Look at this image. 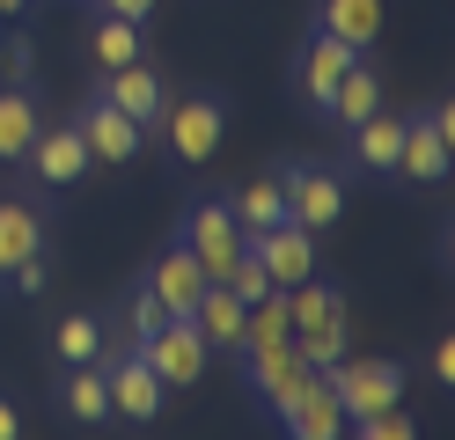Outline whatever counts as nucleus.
Listing matches in <instances>:
<instances>
[{"label":"nucleus","instance_id":"nucleus-27","mask_svg":"<svg viewBox=\"0 0 455 440\" xmlns=\"http://www.w3.org/2000/svg\"><path fill=\"white\" fill-rule=\"evenodd\" d=\"M96 59H103V67H132V59H140V22L110 15V22L96 29Z\"/></svg>","mask_w":455,"mask_h":440},{"label":"nucleus","instance_id":"nucleus-32","mask_svg":"<svg viewBox=\"0 0 455 440\" xmlns=\"http://www.w3.org/2000/svg\"><path fill=\"white\" fill-rule=\"evenodd\" d=\"M434 381H455V338L434 345Z\"/></svg>","mask_w":455,"mask_h":440},{"label":"nucleus","instance_id":"nucleus-6","mask_svg":"<svg viewBox=\"0 0 455 440\" xmlns=\"http://www.w3.org/2000/svg\"><path fill=\"white\" fill-rule=\"evenodd\" d=\"M287 184V220L294 228H338V213H346V184H338L331 169H301V176H279Z\"/></svg>","mask_w":455,"mask_h":440},{"label":"nucleus","instance_id":"nucleus-25","mask_svg":"<svg viewBox=\"0 0 455 440\" xmlns=\"http://www.w3.org/2000/svg\"><path fill=\"white\" fill-rule=\"evenodd\" d=\"M396 147H404V117H360V162L367 169H396Z\"/></svg>","mask_w":455,"mask_h":440},{"label":"nucleus","instance_id":"nucleus-10","mask_svg":"<svg viewBox=\"0 0 455 440\" xmlns=\"http://www.w3.org/2000/svg\"><path fill=\"white\" fill-rule=\"evenodd\" d=\"M74 132H81V147H89V162H132L140 155V125H132L118 103H96Z\"/></svg>","mask_w":455,"mask_h":440},{"label":"nucleus","instance_id":"nucleus-9","mask_svg":"<svg viewBox=\"0 0 455 440\" xmlns=\"http://www.w3.org/2000/svg\"><path fill=\"white\" fill-rule=\"evenodd\" d=\"M169 147H177V162H206L220 147V103L213 96H191L169 110Z\"/></svg>","mask_w":455,"mask_h":440},{"label":"nucleus","instance_id":"nucleus-29","mask_svg":"<svg viewBox=\"0 0 455 440\" xmlns=\"http://www.w3.org/2000/svg\"><path fill=\"white\" fill-rule=\"evenodd\" d=\"M353 440H419V426L404 411H367V419H353Z\"/></svg>","mask_w":455,"mask_h":440},{"label":"nucleus","instance_id":"nucleus-18","mask_svg":"<svg viewBox=\"0 0 455 440\" xmlns=\"http://www.w3.org/2000/svg\"><path fill=\"white\" fill-rule=\"evenodd\" d=\"M353 59H360L353 44H338V37H316V44L301 52V88H308L316 103H331V88L346 81V67H353Z\"/></svg>","mask_w":455,"mask_h":440},{"label":"nucleus","instance_id":"nucleus-15","mask_svg":"<svg viewBox=\"0 0 455 440\" xmlns=\"http://www.w3.org/2000/svg\"><path fill=\"white\" fill-rule=\"evenodd\" d=\"M323 37L367 52V44L382 37V0H323Z\"/></svg>","mask_w":455,"mask_h":440},{"label":"nucleus","instance_id":"nucleus-30","mask_svg":"<svg viewBox=\"0 0 455 440\" xmlns=\"http://www.w3.org/2000/svg\"><path fill=\"white\" fill-rule=\"evenodd\" d=\"M162 323H169V308L155 301V293H140V301H132V345H148V338L162 331Z\"/></svg>","mask_w":455,"mask_h":440},{"label":"nucleus","instance_id":"nucleus-11","mask_svg":"<svg viewBox=\"0 0 455 440\" xmlns=\"http://www.w3.org/2000/svg\"><path fill=\"white\" fill-rule=\"evenodd\" d=\"M103 103H118V110L132 117V125H155L169 96H162L155 67H140V59H132V67H110V88H103Z\"/></svg>","mask_w":455,"mask_h":440},{"label":"nucleus","instance_id":"nucleus-21","mask_svg":"<svg viewBox=\"0 0 455 440\" xmlns=\"http://www.w3.org/2000/svg\"><path fill=\"white\" fill-rule=\"evenodd\" d=\"M30 140H37V103L22 88H0V162L30 155Z\"/></svg>","mask_w":455,"mask_h":440},{"label":"nucleus","instance_id":"nucleus-16","mask_svg":"<svg viewBox=\"0 0 455 440\" xmlns=\"http://www.w3.org/2000/svg\"><path fill=\"white\" fill-rule=\"evenodd\" d=\"M396 169H404L411 184H441V176H448V132H434V125H404Z\"/></svg>","mask_w":455,"mask_h":440},{"label":"nucleus","instance_id":"nucleus-8","mask_svg":"<svg viewBox=\"0 0 455 440\" xmlns=\"http://www.w3.org/2000/svg\"><path fill=\"white\" fill-rule=\"evenodd\" d=\"M308 374H316V367H308L301 352H294V338H287V345H265V352H250V381H258V396H265L272 411H287V404L308 389Z\"/></svg>","mask_w":455,"mask_h":440},{"label":"nucleus","instance_id":"nucleus-23","mask_svg":"<svg viewBox=\"0 0 455 440\" xmlns=\"http://www.w3.org/2000/svg\"><path fill=\"white\" fill-rule=\"evenodd\" d=\"M287 301V323L294 331H316V323H331V316H346V301H338L331 286H316V279H301V286H287L279 293Z\"/></svg>","mask_w":455,"mask_h":440},{"label":"nucleus","instance_id":"nucleus-22","mask_svg":"<svg viewBox=\"0 0 455 440\" xmlns=\"http://www.w3.org/2000/svg\"><path fill=\"white\" fill-rule=\"evenodd\" d=\"M331 110L346 117V125H360V117H375V110H382V81H375V74H367L360 59H353V67H346V81L331 88Z\"/></svg>","mask_w":455,"mask_h":440},{"label":"nucleus","instance_id":"nucleus-3","mask_svg":"<svg viewBox=\"0 0 455 440\" xmlns=\"http://www.w3.org/2000/svg\"><path fill=\"white\" fill-rule=\"evenodd\" d=\"M250 257L265 264V279H272L279 293L301 286V279H316V243H308V228H294V220L258 228V235H250Z\"/></svg>","mask_w":455,"mask_h":440},{"label":"nucleus","instance_id":"nucleus-24","mask_svg":"<svg viewBox=\"0 0 455 440\" xmlns=\"http://www.w3.org/2000/svg\"><path fill=\"white\" fill-rule=\"evenodd\" d=\"M67 411H74V419H89V426H103V419H110V389H103V367H89V360H81V367L67 374Z\"/></svg>","mask_w":455,"mask_h":440},{"label":"nucleus","instance_id":"nucleus-14","mask_svg":"<svg viewBox=\"0 0 455 440\" xmlns=\"http://www.w3.org/2000/svg\"><path fill=\"white\" fill-rule=\"evenodd\" d=\"M191 331L206 338V352H228V345L243 338V301H235L228 286H206V293L191 301Z\"/></svg>","mask_w":455,"mask_h":440},{"label":"nucleus","instance_id":"nucleus-35","mask_svg":"<svg viewBox=\"0 0 455 440\" xmlns=\"http://www.w3.org/2000/svg\"><path fill=\"white\" fill-rule=\"evenodd\" d=\"M8 8H22V0H0V15H8Z\"/></svg>","mask_w":455,"mask_h":440},{"label":"nucleus","instance_id":"nucleus-28","mask_svg":"<svg viewBox=\"0 0 455 440\" xmlns=\"http://www.w3.org/2000/svg\"><path fill=\"white\" fill-rule=\"evenodd\" d=\"M96 352H103V331H96L89 316H67V323H60V360L81 367V360H96Z\"/></svg>","mask_w":455,"mask_h":440},{"label":"nucleus","instance_id":"nucleus-7","mask_svg":"<svg viewBox=\"0 0 455 440\" xmlns=\"http://www.w3.org/2000/svg\"><path fill=\"white\" fill-rule=\"evenodd\" d=\"M279 419H287V440H346V404H338L331 374H308V389Z\"/></svg>","mask_w":455,"mask_h":440},{"label":"nucleus","instance_id":"nucleus-2","mask_svg":"<svg viewBox=\"0 0 455 440\" xmlns=\"http://www.w3.org/2000/svg\"><path fill=\"white\" fill-rule=\"evenodd\" d=\"M89 367H103V389H110V419H162V381L140 352H96Z\"/></svg>","mask_w":455,"mask_h":440},{"label":"nucleus","instance_id":"nucleus-20","mask_svg":"<svg viewBox=\"0 0 455 440\" xmlns=\"http://www.w3.org/2000/svg\"><path fill=\"white\" fill-rule=\"evenodd\" d=\"M287 338H294L287 301H279V293H265V301L243 308V338H235V352H265V345H287Z\"/></svg>","mask_w":455,"mask_h":440},{"label":"nucleus","instance_id":"nucleus-34","mask_svg":"<svg viewBox=\"0 0 455 440\" xmlns=\"http://www.w3.org/2000/svg\"><path fill=\"white\" fill-rule=\"evenodd\" d=\"M22 433V419H15V404H0V440H15Z\"/></svg>","mask_w":455,"mask_h":440},{"label":"nucleus","instance_id":"nucleus-19","mask_svg":"<svg viewBox=\"0 0 455 440\" xmlns=\"http://www.w3.org/2000/svg\"><path fill=\"white\" fill-rule=\"evenodd\" d=\"M37 243H44V220L30 213V205L0 198V272H15L22 257H37Z\"/></svg>","mask_w":455,"mask_h":440},{"label":"nucleus","instance_id":"nucleus-17","mask_svg":"<svg viewBox=\"0 0 455 440\" xmlns=\"http://www.w3.org/2000/svg\"><path fill=\"white\" fill-rule=\"evenodd\" d=\"M228 213H235V228H243V235L279 228V220H287V184H279V176H265V184H243L235 198H228Z\"/></svg>","mask_w":455,"mask_h":440},{"label":"nucleus","instance_id":"nucleus-12","mask_svg":"<svg viewBox=\"0 0 455 440\" xmlns=\"http://www.w3.org/2000/svg\"><path fill=\"white\" fill-rule=\"evenodd\" d=\"M206 286H213V279L198 272V257H191V250H169V257L155 264V279H148V293H155L169 316H191V301H198Z\"/></svg>","mask_w":455,"mask_h":440},{"label":"nucleus","instance_id":"nucleus-33","mask_svg":"<svg viewBox=\"0 0 455 440\" xmlns=\"http://www.w3.org/2000/svg\"><path fill=\"white\" fill-rule=\"evenodd\" d=\"M103 8H110V15H125V22H140V15L155 8V0H103Z\"/></svg>","mask_w":455,"mask_h":440},{"label":"nucleus","instance_id":"nucleus-1","mask_svg":"<svg viewBox=\"0 0 455 440\" xmlns=\"http://www.w3.org/2000/svg\"><path fill=\"white\" fill-rule=\"evenodd\" d=\"M323 374H331L338 404H346V419H367V411H396V404H404V367H389V360H338Z\"/></svg>","mask_w":455,"mask_h":440},{"label":"nucleus","instance_id":"nucleus-26","mask_svg":"<svg viewBox=\"0 0 455 440\" xmlns=\"http://www.w3.org/2000/svg\"><path fill=\"white\" fill-rule=\"evenodd\" d=\"M294 352H301V360L308 367H338V360H346V316H331V323H316V331H294Z\"/></svg>","mask_w":455,"mask_h":440},{"label":"nucleus","instance_id":"nucleus-31","mask_svg":"<svg viewBox=\"0 0 455 440\" xmlns=\"http://www.w3.org/2000/svg\"><path fill=\"white\" fill-rule=\"evenodd\" d=\"M44 279H52L44 257H22V264H15V286H22V293H44Z\"/></svg>","mask_w":455,"mask_h":440},{"label":"nucleus","instance_id":"nucleus-4","mask_svg":"<svg viewBox=\"0 0 455 440\" xmlns=\"http://www.w3.org/2000/svg\"><path fill=\"white\" fill-rule=\"evenodd\" d=\"M140 360L155 367V381H162V389H177V381H198V374H206V338L191 331V316H169L162 331L140 345Z\"/></svg>","mask_w":455,"mask_h":440},{"label":"nucleus","instance_id":"nucleus-5","mask_svg":"<svg viewBox=\"0 0 455 440\" xmlns=\"http://www.w3.org/2000/svg\"><path fill=\"white\" fill-rule=\"evenodd\" d=\"M191 257H198V272H206L213 286L235 272L243 228H235V213H228V205H198V213H191Z\"/></svg>","mask_w":455,"mask_h":440},{"label":"nucleus","instance_id":"nucleus-13","mask_svg":"<svg viewBox=\"0 0 455 440\" xmlns=\"http://www.w3.org/2000/svg\"><path fill=\"white\" fill-rule=\"evenodd\" d=\"M30 162H37L44 184H74V176L89 169V147H81V132H74V125H37Z\"/></svg>","mask_w":455,"mask_h":440}]
</instances>
